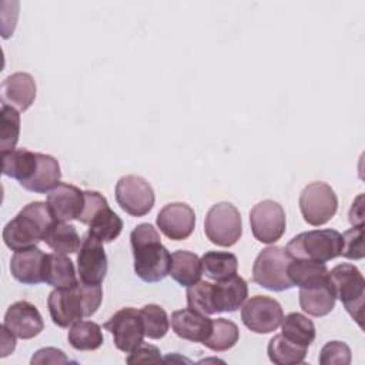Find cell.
Listing matches in <instances>:
<instances>
[{
    "mask_svg": "<svg viewBox=\"0 0 365 365\" xmlns=\"http://www.w3.org/2000/svg\"><path fill=\"white\" fill-rule=\"evenodd\" d=\"M157 227L170 240H185L195 228V212L185 202H170L160 210Z\"/></svg>",
    "mask_w": 365,
    "mask_h": 365,
    "instance_id": "9a60e30c",
    "label": "cell"
},
{
    "mask_svg": "<svg viewBox=\"0 0 365 365\" xmlns=\"http://www.w3.org/2000/svg\"><path fill=\"white\" fill-rule=\"evenodd\" d=\"M61 170L58 161L48 154L38 153V165L34 175L27 181L23 188L37 194L50 192L54 187L60 184Z\"/></svg>",
    "mask_w": 365,
    "mask_h": 365,
    "instance_id": "484cf974",
    "label": "cell"
},
{
    "mask_svg": "<svg viewBox=\"0 0 365 365\" xmlns=\"http://www.w3.org/2000/svg\"><path fill=\"white\" fill-rule=\"evenodd\" d=\"M140 312L145 336L151 339H160L165 336L170 328V319L164 308L157 304H147L140 309Z\"/></svg>",
    "mask_w": 365,
    "mask_h": 365,
    "instance_id": "e575fe53",
    "label": "cell"
},
{
    "mask_svg": "<svg viewBox=\"0 0 365 365\" xmlns=\"http://www.w3.org/2000/svg\"><path fill=\"white\" fill-rule=\"evenodd\" d=\"M54 221L47 202L33 201L4 225L3 241L13 251L37 247Z\"/></svg>",
    "mask_w": 365,
    "mask_h": 365,
    "instance_id": "3957f363",
    "label": "cell"
},
{
    "mask_svg": "<svg viewBox=\"0 0 365 365\" xmlns=\"http://www.w3.org/2000/svg\"><path fill=\"white\" fill-rule=\"evenodd\" d=\"M107 269L108 264L103 241L87 231L81 238V245L77 254L80 281L84 284H101Z\"/></svg>",
    "mask_w": 365,
    "mask_h": 365,
    "instance_id": "5bb4252c",
    "label": "cell"
},
{
    "mask_svg": "<svg viewBox=\"0 0 365 365\" xmlns=\"http://www.w3.org/2000/svg\"><path fill=\"white\" fill-rule=\"evenodd\" d=\"M250 224L257 241L274 244L285 232V211L282 205L274 200L259 201L250 211Z\"/></svg>",
    "mask_w": 365,
    "mask_h": 365,
    "instance_id": "8fae6325",
    "label": "cell"
},
{
    "mask_svg": "<svg viewBox=\"0 0 365 365\" xmlns=\"http://www.w3.org/2000/svg\"><path fill=\"white\" fill-rule=\"evenodd\" d=\"M115 200L123 211L143 217L154 207L155 195L151 184L140 175H124L115 184Z\"/></svg>",
    "mask_w": 365,
    "mask_h": 365,
    "instance_id": "30bf717a",
    "label": "cell"
},
{
    "mask_svg": "<svg viewBox=\"0 0 365 365\" xmlns=\"http://www.w3.org/2000/svg\"><path fill=\"white\" fill-rule=\"evenodd\" d=\"M341 255L349 259H362L364 251V224L354 225L342 234Z\"/></svg>",
    "mask_w": 365,
    "mask_h": 365,
    "instance_id": "d590c367",
    "label": "cell"
},
{
    "mask_svg": "<svg viewBox=\"0 0 365 365\" xmlns=\"http://www.w3.org/2000/svg\"><path fill=\"white\" fill-rule=\"evenodd\" d=\"M240 338V331L237 324L225 318L212 319V328L210 336L202 342L207 348L215 352H224L232 348Z\"/></svg>",
    "mask_w": 365,
    "mask_h": 365,
    "instance_id": "d6a6232c",
    "label": "cell"
},
{
    "mask_svg": "<svg viewBox=\"0 0 365 365\" xmlns=\"http://www.w3.org/2000/svg\"><path fill=\"white\" fill-rule=\"evenodd\" d=\"M104 329L110 331L117 349L128 354L143 344L145 336L141 312L135 308H121L108 318Z\"/></svg>",
    "mask_w": 365,
    "mask_h": 365,
    "instance_id": "4fadbf2b",
    "label": "cell"
},
{
    "mask_svg": "<svg viewBox=\"0 0 365 365\" xmlns=\"http://www.w3.org/2000/svg\"><path fill=\"white\" fill-rule=\"evenodd\" d=\"M44 258L46 254L37 247L16 251L10 259V272L13 278L26 285L43 282Z\"/></svg>",
    "mask_w": 365,
    "mask_h": 365,
    "instance_id": "44dd1931",
    "label": "cell"
},
{
    "mask_svg": "<svg viewBox=\"0 0 365 365\" xmlns=\"http://www.w3.org/2000/svg\"><path fill=\"white\" fill-rule=\"evenodd\" d=\"M168 275H171V278L182 287L194 285L200 281L202 275L200 257L185 250H178L173 252Z\"/></svg>",
    "mask_w": 365,
    "mask_h": 365,
    "instance_id": "4316f807",
    "label": "cell"
},
{
    "mask_svg": "<svg viewBox=\"0 0 365 365\" xmlns=\"http://www.w3.org/2000/svg\"><path fill=\"white\" fill-rule=\"evenodd\" d=\"M134 272L145 282L163 281L170 274L171 254L161 244L160 234L148 222L138 224L130 234Z\"/></svg>",
    "mask_w": 365,
    "mask_h": 365,
    "instance_id": "7a4b0ae2",
    "label": "cell"
},
{
    "mask_svg": "<svg viewBox=\"0 0 365 365\" xmlns=\"http://www.w3.org/2000/svg\"><path fill=\"white\" fill-rule=\"evenodd\" d=\"M3 174L19 181L23 187L34 175L38 165V153H33L27 148H14L11 151L1 153Z\"/></svg>",
    "mask_w": 365,
    "mask_h": 365,
    "instance_id": "7402d4cb",
    "label": "cell"
},
{
    "mask_svg": "<svg viewBox=\"0 0 365 365\" xmlns=\"http://www.w3.org/2000/svg\"><path fill=\"white\" fill-rule=\"evenodd\" d=\"M46 202L56 221L77 220L84 207V191L73 184L60 182L47 192Z\"/></svg>",
    "mask_w": 365,
    "mask_h": 365,
    "instance_id": "e0dca14e",
    "label": "cell"
},
{
    "mask_svg": "<svg viewBox=\"0 0 365 365\" xmlns=\"http://www.w3.org/2000/svg\"><path fill=\"white\" fill-rule=\"evenodd\" d=\"M281 334L288 341L299 346L308 348L315 339L314 322L299 312H291L285 315L281 321Z\"/></svg>",
    "mask_w": 365,
    "mask_h": 365,
    "instance_id": "f546056e",
    "label": "cell"
},
{
    "mask_svg": "<svg viewBox=\"0 0 365 365\" xmlns=\"http://www.w3.org/2000/svg\"><path fill=\"white\" fill-rule=\"evenodd\" d=\"M284 318L281 304L267 295L251 297L241 308L244 325L255 334H269L275 331Z\"/></svg>",
    "mask_w": 365,
    "mask_h": 365,
    "instance_id": "7c38bea8",
    "label": "cell"
},
{
    "mask_svg": "<svg viewBox=\"0 0 365 365\" xmlns=\"http://www.w3.org/2000/svg\"><path fill=\"white\" fill-rule=\"evenodd\" d=\"M171 327L177 336L191 342L202 344L210 336L212 319L205 314L188 307L173 312Z\"/></svg>",
    "mask_w": 365,
    "mask_h": 365,
    "instance_id": "d6986e66",
    "label": "cell"
},
{
    "mask_svg": "<svg viewBox=\"0 0 365 365\" xmlns=\"http://www.w3.org/2000/svg\"><path fill=\"white\" fill-rule=\"evenodd\" d=\"M248 297V285L240 275L211 284V307L214 314L237 311Z\"/></svg>",
    "mask_w": 365,
    "mask_h": 365,
    "instance_id": "ac0fdd59",
    "label": "cell"
},
{
    "mask_svg": "<svg viewBox=\"0 0 365 365\" xmlns=\"http://www.w3.org/2000/svg\"><path fill=\"white\" fill-rule=\"evenodd\" d=\"M351 348L341 341L327 342L319 352L321 365H349L351 364Z\"/></svg>",
    "mask_w": 365,
    "mask_h": 365,
    "instance_id": "8d00e7d4",
    "label": "cell"
},
{
    "mask_svg": "<svg viewBox=\"0 0 365 365\" xmlns=\"http://www.w3.org/2000/svg\"><path fill=\"white\" fill-rule=\"evenodd\" d=\"M3 327L17 338L31 339L43 331L44 322L41 314L33 304L29 301H17L7 308Z\"/></svg>",
    "mask_w": 365,
    "mask_h": 365,
    "instance_id": "2e32d148",
    "label": "cell"
},
{
    "mask_svg": "<svg viewBox=\"0 0 365 365\" xmlns=\"http://www.w3.org/2000/svg\"><path fill=\"white\" fill-rule=\"evenodd\" d=\"M342 234L336 230H312L295 235L285 247L287 254L294 259H308L325 264L341 255Z\"/></svg>",
    "mask_w": 365,
    "mask_h": 365,
    "instance_id": "277c9868",
    "label": "cell"
},
{
    "mask_svg": "<svg viewBox=\"0 0 365 365\" xmlns=\"http://www.w3.org/2000/svg\"><path fill=\"white\" fill-rule=\"evenodd\" d=\"M71 362L66 354L58 349V348H53V346H47V348H41L38 349L30 359V364H68Z\"/></svg>",
    "mask_w": 365,
    "mask_h": 365,
    "instance_id": "74e56055",
    "label": "cell"
},
{
    "mask_svg": "<svg viewBox=\"0 0 365 365\" xmlns=\"http://www.w3.org/2000/svg\"><path fill=\"white\" fill-rule=\"evenodd\" d=\"M307 349L308 348L288 341L282 334H278L269 339L267 352L269 361L277 365H294L304 362Z\"/></svg>",
    "mask_w": 365,
    "mask_h": 365,
    "instance_id": "1f68e13d",
    "label": "cell"
},
{
    "mask_svg": "<svg viewBox=\"0 0 365 365\" xmlns=\"http://www.w3.org/2000/svg\"><path fill=\"white\" fill-rule=\"evenodd\" d=\"M20 135V114L7 104H1L0 113V147L1 153L14 150Z\"/></svg>",
    "mask_w": 365,
    "mask_h": 365,
    "instance_id": "836d02e7",
    "label": "cell"
},
{
    "mask_svg": "<svg viewBox=\"0 0 365 365\" xmlns=\"http://www.w3.org/2000/svg\"><path fill=\"white\" fill-rule=\"evenodd\" d=\"M88 225V232L103 242L114 241L123 230V220L108 207V202L98 191H84V207L77 218Z\"/></svg>",
    "mask_w": 365,
    "mask_h": 365,
    "instance_id": "5b68a950",
    "label": "cell"
},
{
    "mask_svg": "<svg viewBox=\"0 0 365 365\" xmlns=\"http://www.w3.org/2000/svg\"><path fill=\"white\" fill-rule=\"evenodd\" d=\"M364 210H362V195H359L354 202H352V207H351V211H349V222L352 225H361L364 224Z\"/></svg>",
    "mask_w": 365,
    "mask_h": 365,
    "instance_id": "ab89813d",
    "label": "cell"
},
{
    "mask_svg": "<svg viewBox=\"0 0 365 365\" xmlns=\"http://www.w3.org/2000/svg\"><path fill=\"white\" fill-rule=\"evenodd\" d=\"M204 232L215 245H234L242 234V220L237 207L225 201L214 204L205 215Z\"/></svg>",
    "mask_w": 365,
    "mask_h": 365,
    "instance_id": "ba28073f",
    "label": "cell"
},
{
    "mask_svg": "<svg viewBox=\"0 0 365 365\" xmlns=\"http://www.w3.org/2000/svg\"><path fill=\"white\" fill-rule=\"evenodd\" d=\"M299 210L304 220L314 227L327 224L338 210L335 191L324 181H314L299 194Z\"/></svg>",
    "mask_w": 365,
    "mask_h": 365,
    "instance_id": "9c48e42d",
    "label": "cell"
},
{
    "mask_svg": "<svg viewBox=\"0 0 365 365\" xmlns=\"http://www.w3.org/2000/svg\"><path fill=\"white\" fill-rule=\"evenodd\" d=\"M336 295L331 279L314 288H299V305L312 317H324L335 307Z\"/></svg>",
    "mask_w": 365,
    "mask_h": 365,
    "instance_id": "cb8c5ba5",
    "label": "cell"
},
{
    "mask_svg": "<svg viewBox=\"0 0 365 365\" xmlns=\"http://www.w3.org/2000/svg\"><path fill=\"white\" fill-rule=\"evenodd\" d=\"M43 282L54 288H70L77 285L76 269L73 261L66 254H46L43 265Z\"/></svg>",
    "mask_w": 365,
    "mask_h": 365,
    "instance_id": "603a6c76",
    "label": "cell"
},
{
    "mask_svg": "<svg viewBox=\"0 0 365 365\" xmlns=\"http://www.w3.org/2000/svg\"><path fill=\"white\" fill-rule=\"evenodd\" d=\"M202 274L212 281H222L237 274V255L227 251H208L201 258Z\"/></svg>",
    "mask_w": 365,
    "mask_h": 365,
    "instance_id": "f1b7e54d",
    "label": "cell"
},
{
    "mask_svg": "<svg viewBox=\"0 0 365 365\" xmlns=\"http://www.w3.org/2000/svg\"><path fill=\"white\" fill-rule=\"evenodd\" d=\"M161 355L160 349L154 345H145L141 344L134 351L130 352V356L127 358L128 364H137V362H160Z\"/></svg>",
    "mask_w": 365,
    "mask_h": 365,
    "instance_id": "f35d334b",
    "label": "cell"
},
{
    "mask_svg": "<svg viewBox=\"0 0 365 365\" xmlns=\"http://www.w3.org/2000/svg\"><path fill=\"white\" fill-rule=\"evenodd\" d=\"M67 339L77 351H94L103 345L101 327L93 321H77L71 325Z\"/></svg>",
    "mask_w": 365,
    "mask_h": 365,
    "instance_id": "4dcf8cb0",
    "label": "cell"
},
{
    "mask_svg": "<svg viewBox=\"0 0 365 365\" xmlns=\"http://www.w3.org/2000/svg\"><path fill=\"white\" fill-rule=\"evenodd\" d=\"M36 81L29 73H13L1 83V104L26 111L36 98Z\"/></svg>",
    "mask_w": 365,
    "mask_h": 365,
    "instance_id": "ffe728a7",
    "label": "cell"
},
{
    "mask_svg": "<svg viewBox=\"0 0 365 365\" xmlns=\"http://www.w3.org/2000/svg\"><path fill=\"white\" fill-rule=\"evenodd\" d=\"M101 301V284L78 281L70 288H54L48 294L47 307L53 322L60 328H68L81 318L94 315Z\"/></svg>",
    "mask_w": 365,
    "mask_h": 365,
    "instance_id": "6da1fadb",
    "label": "cell"
},
{
    "mask_svg": "<svg viewBox=\"0 0 365 365\" xmlns=\"http://www.w3.org/2000/svg\"><path fill=\"white\" fill-rule=\"evenodd\" d=\"M291 257L285 248L271 245L264 248L255 258L252 265V281L269 291H285L292 288L288 277V265Z\"/></svg>",
    "mask_w": 365,
    "mask_h": 365,
    "instance_id": "8992f818",
    "label": "cell"
},
{
    "mask_svg": "<svg viewBox=\"0 0 365 365\" xmlns=\"http://www.w3.org/2000/svg\"><path fill=\"white\" fill-rule=\"evenodd\" d=\"M43 241L60 254H74L80 250L81 240L74 225L66 221H54L47 230Z\"/></svg>",
    "mask_w": 365,
    "mask_h": 365,
    "instance_id": "83f0119b",
    "label": "cell"
},
{
    "mask_svg": "<svg viewBox=\"0 0 365 365\" xmlns=\"http://www.w3.org/2000/svg\"><path fill=\"white\" fill-rule=\"evenodd\" d=\"M329 279L336 298L344 304L346 312L362 328L365 279L354 264H339L329 271Z\"/></svg>",
    "mask_w": 365,
    "mask_h": 365,
    "instance_id": "52a82bcc",
    "label": "cell"
},
{
    "mask_svg": "<svg viewBox=\"0 0 365 365\" xmlns=\"http://www.w3.org/2000/svg\"><path fill=\"white\" fill-rule=\"evenodd\" d=\"M288 277L292 285L299 288H314L329 281V269L325 264L308 259H291Z\"/></svg>",
    "mask_w": 365,
    "mask_h": 365,
    "instance_id": "d4e9b609",
    "label": "cell"
}]
</instances>
